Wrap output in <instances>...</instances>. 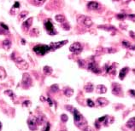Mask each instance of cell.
<instances>
[{
  "instance_id": "6da1fadb",
  "label": "cell",
  "mask_w": 135,
  "mask_h": 131,
  "mask_svg": "<svg viewBox=\"0 0 135 131\" xmlns=\"http://www.w3.org/2000/svg\"><path fill=\"white\" fill-rule=\"evenodd\" d=\"M71 112L74 114V120L75 125L79 128V129L83 130L87 126V121H86V119L83 117V115L76 108H73Z\"/></svg>"
},
{
  "instance_id": "7a4b0ae2",
  "label": "cell",
  "mask_w": 135,
  "mask_h": 131,
  "mask_svg": "<svg viewBox=\"0 0 135 131\" xmlns=\"http://www.w3.org/2000/svg\"><path fill=\"white\" fill-rule=\"evenodd\" d=\"M114 122V118L113 117H110L109 115H105L103 117H101L99 118L98 120H96L95 122V126L98 129H100V126H109L110 124H112Z\"/></svg>"
},
{
  "instance_id": "3957f363",
  "label": "cell",
  "mask_w": 135,
  "mask_h": 131,
  "mask_svg": "<svg viewBox=\"0 0 135 131\" xmlns=\"http://www.w3.org/2000/svg\"><path fill=\"white\" fill-rule=\"evenodd\" d=\"M34 51L39 55H45L46 53L51 51L49 45L45 44H38L34 47Z\"/></svg>"
},
{
  "instance_id": "277c9868",
  "label": "cell",
  "mask_w": 135,
  "mask_h": 131,
  "mask_svg": "<svg viewBox=\"0 0 135 131\" xmlns=\"http://www.w3.org/2000/svg\"><path fill=\"white\" fill-rule=\"evenodd\" d=\"M45 28L46 32L50 34V35H56L57 34V32L55 30L54 26H53V23L51 21V19H46L45 21Z\"/></svg>"
},
{
  "instance_id": "5b68a950",
  "label": "cell",
  "mask_w": 135,
  "mask_h": 131,
  "mask_svg": "<svg viewBox=\"0 0 135 131\" xmlns=\"http://www.w3.org/2000/svg\"><path fill=\"white\" fill-rule=\"evenodd\" d=\"M70 52L74 53V54H80L81 51L83 50V46L81 45V43H74L70 45L69 47Z\"/></svg>"
},
{
  "instance_id": "8992f818",
  "label": "cell",
  "mask_w": 135,
  "mask_h": 131,
  "mask_svg": "<svg viewBox=\"0 0 135 131\" xmlns=\"http://www.w3.org/2000/svg\"><path fill=\"white\" fill-rule=\"evenodd\" d=\"M12 59L15 61L18 68H20V69H23V70H26L28 68L27 62L25 61L24 60H22L21 57H16V58H12Z\"/></svg>"
},
{
  "instance_id": "52a82bcc",
  "label": "cell",
  "mask_w": 135,
  "mask_h": 131,
  "mask_svg": "<svg viewBox=\"0 0 135 131\" xmlns=\"http://www.w3.org/2000/svg\"><path fill=\"white\" fill-rule=\"evenodd\" d=\"M78 21L86 26H91L93 24L92 19L88 16H85V15H81V16L78 18Z\"/></svg>"
},
{
  "instance_id": "ba28073f",
  "label": "cell",
  "mask_w": 135,
  "mask_h": 131,
  "mask_svg": "<svg viewBox=\"0 0 135 131\" xmlns=\"http://www.w3.org/2000/svg\"><path fill=\"white\" fill-rule=\"evenodd\" d=\"M87 69H88L89 71H92L93 73H97V74L101 72V69L98 67V66L96 64V62L94 61V60H92V61L89 62V63L87 64Z\"/></svg>"
},
{
  "instance_id": "9c48e42d",
  "label": "cell",
  "mask_w": 135,
  "mask_h": 131,
  "mask_svg": "<svg viewBox=\"0 0 135 131\" xmlns=\"http://www.w3.org/2000/svg\"><path fill=\"white\" fill-rule=\"evenodd\" d=\"M112 93L113 95L116 96H122L123 94H122V86H121L119 83H114L112 84Z\"/></svg>"
},
{
  "instance_id": "30bf717a",
  "label": "cell",
  "mask_w": 135,
  "mask_h": 131,
  "mask_svg": "<svg viewBox=\"0 0 135 131\" xmlns=\"http://www.w3.org/2000/svg\"><path fill=\"white\" fill-rule=\"evenodd\" d=\"M27 124H28V128L31 130H36L38 129V124H37V121H36V117L31 116L30 118H28Z\"/></svg>"
},
{
  "instance_id": "8fae6325",
  "label": "cell",
  "mask_w": 135,
  "mask_h": 131,
  "mask_svg": "<svg viewBox=\"0 0 135 131\" xmlns=\"http://www.w3.org/2000/svg\"><path fill=\"white\" fill-rule=\"evenodd\" d=\"M68 40H63V41L56 42V43H51V45H50V49H51V50L54 51V50H56V49L61 48L62 46H63V45H65L66 43H68Z\"/></svg>"
},
{
  "instance_id": "7c38bea8",
  "label": "cell",
  "mask_w": 135,
  "mask_h": 131,
  "mask_svg": "<svg viewBox=\"0 0 135 131\" xmlns=\"http://www.w3.org/2000/svg\"><path fill=\"white\" fill-rule=\"evenodd\" d=\"M23 82H22V84H23V87L25 86V84H27L26 88H28V87L31 86V84H32V79H31L30 76L27 74H24L23 75Z\"/></svg>"
},
{
  "instance_id": "4fadbf2b",
  "label": "cell",
  "mask_w": 135,
  "mask_h": 131,
  "mask_svg": "<svg viewBox=\"0 0 135 131\" xmlns=\"http://www.w3.org/2000/svg\"><path fill=\"white\" fill-rule=\"evenodd\" d=\"M105 67H106V72L108 74L111 75V76H115V72H116V69H115V65L113 64L111 66H105Z\"/></svg>"
},
{
  "instance_id": "5bb4252c",
  "label": "cell",
  "mask_w": 135,
  "mask_h": 131,
  "mask_svg": "<svg viewBox=\"0 0 135 131\" xmlns=\"http://www.w3.org/2000/svg\"><path fill=\"white\" fill-rule=\"evenodd\" d=\"M109 101H108L107 99H105V98L99 97L97 99V104L101 107H106L107 105H109Z\"/></svg>"
},
{
  "instance_id": "9a60e30c",
  "label": "cell",
  "mask_w": 135,
  "mask_h": 131,
  "mask_svg": "<svg viewBox=\"0 0 135 131\" xmlns=\"http://www.w3.org/2000/svg\"><path fill=\"white\" fill-rule=\"evenodd\" d=\"M33 17H30L29 19H27L25 22H23V24H22V28L24 29V31H27L29 28H30V26H32V24H33Z\"/></svg>"
},
{
  "instance_id": "2e32d148",
  "label": "cell",
  "mask_w": 135,
  "mask_h": 131,
  "mask_svg": "<svg viewBox=\"0 0 135 131\" xmlns=\"http://www.w3.org/2000/svg\"><path fill=\"white\" fill-rule=\"evenodd\" d=\"M98 7H99V4L98 2H95V1H91L87 4V8L91 10H97Z\"/></svg>"
},
{
  "instance_id": "e0dca14e",
  "label": "cell",
  "mask_w": 135,
  "mask_h": 131,
  "mask_svg": "<svg viewBox=\"0 0 135 131\" xmlns=\"http://www.w3.org/2000/svg\"><path fill=\"white\" fill-rule=\"evenodd\" d=\"M128 71H129V68L128 67L122 68V69L120 71V73H119V78H120L121 80H123V79L125 78V77L127 76Z\"/></svg>"
},
{
  "instance_id": "ac0fdd59",
  "label": "cell",
  "mask_w": 135,
  "mask_h": 131,
  "mask_svg": "<svg viewBox=\"0 0 135 131\" xmlns=\"http://www.w3.org/2000/svg\"><path fill=\"white\" fill-rule=\"evenodd\" d=\"M96 92L98 94H104L107 92V88L103 84H99V85L96 87Z\"/></svg>"
},
{
  "instance_id": "d6986e66",
  "label": "cell",
  "mask_w": 135,
  "mask_h": 131,
  "mask_svg": "<svg viewBox=\"0 0 135 131\" xmlns=\"http://www.w3.org/2000/svg\"><path fill=\"white\" fill-rule=\"evenodd\" d=\"M126 126L128 128V129H131L132 130H134V127H135V118H132L131 119H129L128 122H127Z\"/></svg>"
},
{
  "instance_id": "ffe728a7",
  "label": "cell",
  "mask_w": 135,
  "mask_h": 131,
  "mask_svg": "<svg viewBox=\"0 0 135 131\" xmlns=\"http://www.w3.org/2000/svg\"><path fill=\"white\" fill-rule=\"evenodd\" d=\"M122 46L127 48L128 49H132V50H134V45L133 43H131L130 42L127 41V40H124L122 41Z\"/></svg>"
},
{
  "instance_id": "44dd1931",
  "label": "cell",
  "mask_w": 135,
  "mask_h": 131,
  "mask_svg": "<svg viewBox=\"0 0 135 131\" xmlns=\"http://www.w3.org/2000/svg\"><path fill=\"white\" fill-rule=\"evenodd\" d=\"M63 93L67 97H70V96H72L74 95V89L69 88V87H66L63 90Z\"/></svg>"
},
{
  "instance_id": "7402d4cb",
  "label": "cell",
  "mask_w": 135,
  "mask_h": 131,
  "mask_svg": "<svg viewBox=\"0 0 135 131\" xmlns=\"http://www.w3.org/2000/svg\"><path fill=\"white\" fill-rule=\"evenodd\" d=\"M36 121H37L38 124H43L45 121H46V118L44 115H39L38 117H36Z\"/></svg>"
},
{
  "instance_id": "603a6c76",
  "label": "cell",
  "mask_w": 135,
  "mask_h": 131,
  "mask_svg": "<svg viewBox=\"0 0 135 131\" xmlns=\"http://www.w3.org/2000/svg\"><path fill=\"white\" fill-rule=\"evenodd\" d=\"M43 71H44V73H45L46 76H50V75H51L53 72V69L51 67V66H45L44 69H43Z\"/></svg>"
},
{
  "instance_id": "cb8c5ba5",
  "label": "cell",
  "mask_w": 135,
  "mask_h": 131,
  "mask_svg": "<svg viewBox=\"0 0 135 131\" xmlns=\"http://www.w3.org/2000/svg\"><path fill=\"white\" fill-rule=\"evenodd\" d=\"M84 89H85V91H86V92H87V93H91V92L93 91L94 87H93V85H92V83H87V84H86V85H85Z\"/></svg>"
},
{
  "instance_id": "d4e9b609",
  "label": "cell",
  "mask_w": 135,
  "mask_h": 131,
  "mask_svg": "<svg viewBox=\"0 0 135 131\" xmlns=\"http://www.w3.org/2000/svg\"><path fill=\"white\" fill-rule=\"evenodd\" d=\"M3 47H4L5 49H9L10 47H11V42L9 41V39H5L3 41V43H2Z\"/></svg>"
},
{
  "instance_id": "484cf974",
  "label": "cell",
  "mask_w": 135,
  "mask_h": 131,
  "mask_svg": "<svg viewBox=\"0 0 135 131\" xmlns=\"http://www.w3.org/2000/svg\"><path fill=\"white\" fill-rule=\"evenodd\" d=\"M56 21L62 24V23L66 22V18H65V16L62 15H56Z\"/></svg>"
},
{
  "instance_id": "4316f807",
  "label": "cell",
  "mask_w": 135,
  "mask_h": 131,
  "mask_svg": "<svg viewBox=\"0 0 135 131\" xmlns=\"http://www.w3.org/2000/svg\"><path fill=\"white\" fill-rule=\"evenodd\" d=\"M86 105L90 107H95V103H94L91 99H87L86 100Z\"/></svg>"
},
{
  "instance_id": "83f0119b",
  "label": "cell",
  "mask_w": 135,
  "mask_h": 131,
  "mask_svg": "<svg viewBox=\"0 0 135 131\" xmlns=\"http://www.w3.org/2000/svg\"><path fill=\"white\" fill-rule=\"evenodd\" d=\"M51 90L52 92H57L59 90V87L57 84H53L51 86Z\"/></svg>"
},
{
  "instance_id": "f1b7e54d",
  "label": "cell",
  "mask_w": 135,
  "mask_h": 131,
  "mask_svg": "<svg viewBox=\"0 0 135 131\" xmlns=\"http://www.w3.org/2000/svg\"><path fill=\"white\" fill-rule=\"evenodd\" d=\"M61 119H62V121L63 122V123H66V122L68 120V117L66 114H62L61 115Z\"/></svg>"
},
{
  "instance_id": "f546056e",
  "label": "cell",
  "mask_w": 135,
  "mask_h": 131,
  "mask_svg": "<svg viewBox=\"0 0 135 131\" xmlns=\"http://www.w3.org/2000/svg\"><path fill=\"white\" fill-rule=\"evenodd\" d=\"M62 26L64 28V29H65L66 31L69 30V28H70V26H68V24L67 23V21H66V22H64V23H62Z\"/></svg>"
},
{
  "instance_id": "4dcf8cb0",
  "label": "cell",
  "mask_w": 135,
  "mask_h": 131,
  "mask_svg": "<svg viewBox=\"0 0 135 131\" xmlns=\"http://www.w3.org/2000/svg\"><path fill=\"white\" fill-rule=\"evenodd\" d=\"M78 63H79L80 67H85V64H86L85 60H78Z\"/></svg>"
},
{
  "instance_id": "1f68e13d",
  "label": "cell",
  "mask_w": 135,
  "mask_h": 131,
  "mask_svg": "<svg viewBox=\"0 0 135 131\" xmlns=\"http://www.w3.org/2000/svg\"><path fill=\"white\" fill-rule=\"evenodd\" d=\"M116 17L119 20H123V19L126 18V15H125V14H118Z\"/></svg>"
},
{
  "instance_id": "d6a6232c",
  "label": "cell",
  "mask_w": 135,
  "mask_h": 131,
  "mask_svg": "<svg viewBox=\"0 0 135 131\" xmlns=\"http://www.w3.org/2000/svg\"><path fill=\"white\" fill-rule=\"evenodd\" d=\"M83 131H95V130H94V129H92V127H90V126L87 125L84 129H83Z\"/></svg>"
},
{
  "instance_id": "836d02e7",
  "label": "cell",
  "mask_w": 135,
  "mask_h": 131,
  "mask_svg": "<svg viewBox=\"0 0 135 131\" xmlns=\"http://www.w3.org/2000/svg\"><path fill=\"white\" fill-rule=\"evenodd\" d=\"M0 26H1V27H3L5 31H8L9 30V27H8V26H6L5 24H4L3 22L0 23Z\"/></svg>"
},
{
  "instance_id": "e575fe53",
  "label": "cell",
  "mask_w": 135,
  "mask_h": 131,
  "mask_svg": "<svg viewBox=\"0 0 135 131\" xmlns=\"http://www.w3.org/2000/svg\"><path fill=\"white\" fill-rule=\"evenodd\" d=\"M18 8H20V3H19V2H15V4L13 5V8H12V9H18Z\"/></svg>"
},
{
  "instance_id": "d590c367",
  "label": "cell",
  "mask_w": 135,
  "mask_h": 131,
  "mask_svg": "<svg viewBox=\"0 0 135 131\" xmlns=\"http://www.w3.org/2000/svg\"><path fill=\"white\" fill-rule=\"evenodd\" d=\"M30 105H31V102L29 101H25L23 102V106L24 107H30Z\"/></svg>"
},
{
  "instance_id": "8d00e7d4",
  "label": "cell",
  "mask_w": 135,
  "mask_h": 131,
  "mask_svg": "<svg viewBox=\"0 0 135 131\" xmlns=\"http://www.w3.org/2000/svg\"><path fill=\"white\" fill-rule=\"evenodd\" d=\"M50 129H51V124L50 123H46V127L44 129V131H50Z\"/></svg>"
},
{
  "instance_id": "74e56055",
  "label": "cell",
  "mask_w": 135,
  "mask_h": 131,
  "mask_svg": "<svg viewBox=\"0 0 135 131\" xmlns=\"http://www.w3.org/2000/svg\"><path fill=\"white\" fill-rule=\"evenodd\" d=\"M27 11H23L22 13H21V15H20V18H24L25 16H26L27 15Z\"/></svg>"
},
{
  "instance_id": "f35d334b",
  "label": "cell",
  "mask_w": 135,
  "mask_h": 131,
  "mask_svg": "<svg viewBox=\"0 0 135 131\" xmlns=\"http://www.w3.org/2000/svg\"><path fill=\"white\" fill-rule=\"evenodd\" d=\"M5 94H6V95H10L11 97H13V92H12L11 90H6Z\"/></svg>"
},
{
  "instance_id": "ab89813d",
  "label": "cell",
  "mask_w": 135,
  "mask_h": 131,
  "mask_svg": "<svg viewBox=\"0 0 135 131\" xmlns=\"http://www.w3.org/2000/svg\"><path fill=\"white\" fill-rule=\"evenodd\" d=\"M46 101H48V103H49L50 107H51V106L53 105V103H52V101H51V98H50V97H48V98H47V99H46Z\"/></svg>"
},
{
  "instance_id": "60d3db41",
  "label": "cell",
  "mask_w": 135,
  "mask_h": 131,
  "mask_svg": "<svg viewBox=\"0 0 135 131\" xmlns=\"http://www.w3.org/2000/svg\"><path fill=\"white\" fill-rule=\"evenodd\" d=\"M132 94V96L133 97H134V90L133 89H132V90H130V95Z\"/></svg>"
},
{
  "instance_id": "b9f144b4",
  "label": "cell",
  "mask_w": 135,
  "mask_h": 131,
  "mask_svg": "<svg viewBox=\"0 0 135 131\" xmlns=\"http://www.w3.org/2000/svg\"><path fill=\"white\" fill-rule=\"evenodd\" d=\"M1 129H2V124L0 123V130H1Z\"/></svg>"
},
{
  "instance_id": "7bdbcfd3",
  "label": "cell",
  "mask_w": 135,
  "mask_h": 131,
  "mask_svg": "<svg viewBox=\"0 0 135 131\" xmlns=\"http://www.w3.org/2000/svg\"><path fill=\"white\" fill-rule=\"evenodd\" d=\"M62 131H67V130H62Z\"/></svg>"
}]
</instances>
